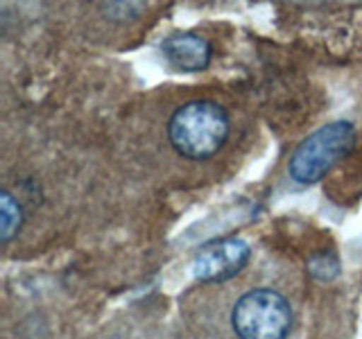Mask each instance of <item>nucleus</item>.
I'll return each instance as SVG.
<instances>
[{
	"label": "nucleus",
	"instance_id": "f257e3e1",
	"mask_svg": "<svg viewBox=\"0 0 362 339\" xmlns=\"http://www.w3.org/2000/svg\"><path fill=\"white\" fill-rule=\"evenodd\" d=\"M168 141L188 161H206L226 145L231 136L229 111L213 100H190L173 111L168 120Z\"/></svg>",
	"mask_w": 362,
	"mask_h": 339
},
{
	"label": "nucleus",
	"instance_id": "f03ea898",
	"mask_svg": "<svg viewBox=\"0 0 362 339\" xmlns=\"http://www.w3.org/2000/svg\"><path fill=\"white\" fill-rule=\"evenodd\" d=\"M292 319L288 297L267 285L240 292L229 312L231 331L238 339H288Z\"/></svg>",
	"mask_w": 362,
	"mask_h": 339
},
{
	"label": "nucleus",
	"instance_id": "7ed1b4c3",
	"mask_svg": "<svg viewBox=\"0 0 362 339\" xmlns=\"http://www.w3.org/2000/svg\"><path fill=\"white\" fill-rule=\"evenodd\" d=\"M356 143V129L351 122L337 120L324 124L322 129L310 133L297 150L292 152L288 163V174L294 184L313 186L326 172H331L333 165L339 163L351 152Z\"/></svg>",
	"mask_w": 362,
	"mask_h": 339
},
{
	"label": "nucleus",
	"instance_id": "20e7f679",
	"mask_svg": "<svg viewBox=\"0 0 362 339\" xmlns=\"http://www.w3.org/2000/svg\"><path fill=\"white\" fill-rule=\"evenodd\" d=\"M249 258H252V249L245 240L229 237V240L213 242L195 256L192 276L202 282H224L240 274Z\"/></svg>",
	"mask_w": 362,
	"mask_h": 339
},
{
	"label": "nucleus",
	"instance_id": "39448f33",
	"mask_svg": "<svg viewBox=\"0 0 362 339\" xmlns=\"http://www.w3.org/2000/svg\"><path fill=\"white\" fill-rule=\"evenodd\" d=\"M100 339H190L181 328L158 314L132 312L111 323Z\"/></svg>",
	"mask_w": 362,
	"mask_h": 339
},
{
	"label": "nucleus",
	"instance_id": "423d86ee",
	"mask_svg": "<svg viewBox=\"0 0 362 339\" xmlns=\"http://www.w3.org/2000/svg\"><path fill=\"white\" fill-rule=\"evenodd\" d=\"M161 50L170 64L177 66L179 71H190V73L206 68L213 54L211 43L190 32H181V34L168 37L161 45Z\"/></svg>",
	"mask_w": 362,
	"mask_h": 339
},
{
	"label": "nucleus",
	"instance_id": "0eeeda50",
	"mask_svg": "<svg viewBox=\"0 0 362 339\" xmlns=\"http://www.w3.org/2000/svg\"><path fill=\"white\" fill-rule=\"evenodd\" d=\"M21 226V208L9 192H3V240L9 242Z\"/></svg>",
	"mask_w": 362,
	"mask_h": 339
}]
</instances>
